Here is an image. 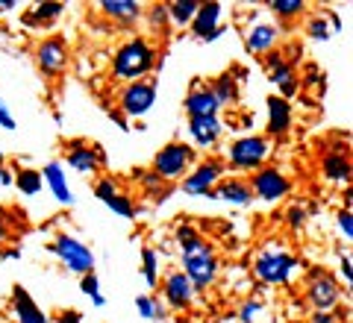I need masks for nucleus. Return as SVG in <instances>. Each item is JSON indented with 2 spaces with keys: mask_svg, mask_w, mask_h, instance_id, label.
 I'll return each mask as SVG.
<instances>
[{
  "mask_svg": "<svg viewBox=\"0 0 353 323\" xmlns=\"http://www.w3.org/2000/svg\"><path fill=\"white\" fill-rule=\"evenodd\" d=\"M159 65V53L148 39H130L115 50L112 76L115 80H148V74Z\"/></svg>",
  "mask_w": 353,
  "mask_h": 323,
  "instance_id": "f257e3e1",
  "label": "nucleus"
},
{
  "mask_svg": "<svg viewBox=\"0 0 353 323\" xmlns=\"http://www.w3.org/2000/svg\"><path fill=\"white\" fill-rule=\"evenodd\" d=\"M297 273V259L285 244H265V247L253 256V276L265 285H289Z\"/></svg>",
  "mask_w": 353,
  "mask_h": 323,
  "instance_id": "f03ea898",
  "label": "nucleus"
},
{
  "mask_svg": "<svg viewBox=\"0 0 353 323\" xmlns=\"http://www.w3.org/2000/svg\"><path fill=\"white\" fill-rule=\"evenodd\" d=\"M180 262H183L185 280L194 288H209L218 280V256L206 238H197L194 244L180 247Z\"/></svg>",
  "mask_w": 353,
  "mask_h": 323,
  "instance_id": "7ed1b4c3",
  "label": "nucleus"
},
{
  "mask_svg": "<svg viewBox=\"0 0 353 323\" xmlns=\"http://www.w3.org/2000/svg\"><path fill=\"white\" fill-rule=\"evenodd\" d=\"M271 156V138L268 136H245L236 138L227 150V162L236 171H259Z\"/></svg>",
  "mask_w": 353,
  "mask_h": 323,
  "instance_id": "20e7f679",
  "label": "nucleus"
},
{
  "mask_svg": "<svg viewBox=\"0 0 353 323\" xmlns=\"http://www.w3.org/2000/svg\"><path fill=\"white\" fill-rule=\"evenodd\" d=\"M194 162V150L192 144L185 141H171L153 156V174L159 176L162 183H171V180H180L189 171V165Z\"/></svg>",
  "mask_w": 353,
  "mask_h": 323,
  "instance_id": "39448f33",
  "label": "nucleus"
},
{
  "mask_svg": "<svg viewBox=\"0 0 353 323\" xmlns=\"http://www.w3.org/2000/svg\"><path fill=\"white\" fill-rule=\"evenodd\" d=\"M57 259L68 267V271H74V273H80V276H85V273H92L94 271V256H92V250L85 247V244L80 241V238H74V236H57V241L48 247Z\"/></svg>",
  "mask_w": 353,
  "mask_h": 323,
  "instance_id": "423d86ee",
  "label": "nucleus"
},
{
  "mask_svg": "<svg viewBox=\"0 0 353 323\" xmlns=\"http://www.w3.org/2000/svg\"><path fill=\"white\" fill-rule=\"evenodd\" d=\"M153 103H157V83L153 80H139V83H130L124 92H121V115L124 118H145Z\"/></svg>",
  "mask_w": 353,
  "mask_h": 323,
  "instance_id": "0eeeda50",
  "label": "nucleus"
},
{
  "mask_svg": "<svg viewBox=\"0 0 353 323\" xmlns=\"http://www.w3.org/2000/svg\"><path fill=\"white\" fill-rule=\"evenodd\" d=\"M224 176V162L221 159H203L189 176H183V191L192 197H212V188Z\"/></svg>",
  "mask_w": 353,
  "mask_h": 323,
  "instance_id": "6e6552de",
  "label": "nucleus"
},
{
  "mask_svg": "<svg viewBox=\"0 0 353 323\" xmlns=\"http://www.w3.org/2000/svg\"><path fill=\"white\" fill-rule=\"evenodd\" d=\"M306 300H309V306L318 309V311H333L339 306V300H341L336 276L324 273V271H315L306 282Z\"/></svg>",
  "mask_w": 353,
  "mask_h": 323,
  "instance_id": "1a4fd4ad",
  "label": "nucleus"
},
{
  "mask_svg": "<svg viewBox=\"0 0 353 323\" xmlns=\"http://www.w3.org/2000/svg\"><path fill=\"white\" fill-rule=\"evenodd\" d=\"M159 294H162V303H168L171 309L183 311V309H189L194 303L197 288L185 280L183 271H171V273H165L159 280Z\"/></svg>",
  "mask_w": 353,
  "mask_h": 323,
  "instance_id": "9d476101",
  "label": "nucleus"
},
{
  "mask_svg": "<svg viewBox=\"0 0 353 323\" xmlns=\"http://www.w3.org/2000/svg\"><path fill=\"white\" fill-rule=\"evenodd\" d=\"M248 185H250L253 197L262 200V203H277L280 197H285L292 191V183L285 180L277 168H259Z\"/></svg>",
  "mask_w": 353,
  "mask_h": 323,
  "instance_id": "9b49d317",
  "label": "nucleus"
},
{
  "mask_svg": "<svg viewBox=\"0 0 353 323\" xmlns=\"http://www.w3.org/2000/svg\"><path fill=\"white\" fill-rule=\"evenodd\" d=\"M65 162H68V168H74L77 174H94L103 165V150L97 147V144L74 138V141H68V147H65Z\"/></svg>",
  "mask_w": 353,
  "mask_h": 323,
  "instance_id": "f8f14e48",
  "label": "nucleus"
},
{
  "mask_svg": "<svg viewBox=\"0 0 353 323\" xmlns=\"http://www.w3.org/2000/svg\"><path fill=\"white\" fill-rule=\"evenodd\" d=\"M221 15H224V6L209 0V3H197V12L192 18V36L201 41H215L224 27H221Z\"/></svg>",
  "mask_w": 353,
  "mask_h": 323,
  "instance_id": "ddd939ff",
  "label": "nucleus"
},
{
  "mask_svg": "<svg viewBox=\"0 0 353 323\" xmlns=\"http://www.w3.org/2000/svg\"><path fill=\"white\" fill-rule=\"evenodd\" d=\"M36 62L48 76H59L65 68H68V48H65V41L57 36L44 39L36 48Z\"/></svg>",
  "mask_w": 353,
  "mask_h": 323,
  "instance_id": "4468645a",
  "label": "nucleus"
},
{
  "mask_svg": "<svg viewBox=\"0 0 353 323\" xmlns=\"http://www.w3.org/2000/svg\"><path fill=\"white\" fill-rule=\"evenodd\" d=\"M265 65H268V76H271V83L277 85V97L283 100H292L297 94V88H301V83H297V74L289 62H285L280 53H268V59H265Z\"/></svg>",
  "mask_w": 353,
  "mask_h": 323,
  "instance_id": "2eb2a0df",
  "label": "nucleus"
},
{
  "mask_svg": "<svg viewBox=\"0 0 353 323\" xmlns=\"http://www.w3.org/2000/svg\"><path fill=\"white\" fill-rule=\"evenodd\" d=\"M183 106H185V115H189V118L218 115V109H221V103H218L215 94H212V88H209L206 83H194L189 88V94H185Z\"/></svg>",
  "mask_w": 353,
  "mask_h": 323,
  "instance_id": "dca6fc26",
  "label": "nucleus"
},
{
  "mask_svg": "<svg viewBox=\"0 0 353 323\" xmlns=\"http://www.w3.org/2000/svg\"><path fill=\"white\" fill-rule=\"evenodd\" d=\"M12 309H15L18 323H50L48 315L39 309V303L30 297V291H27L24 285H15L12 288Z\"/></svg>",
  "mask_w": 353,
  "mask_h": 323,
  "instance_id": "f3484780",
  "label": "nucleus"
},
{
  "mask_svg": "<svg viewBox=\"0 0 353 323\" xmlns=\"http://www.w3.org/2000/svg\"><path fill=\"white\" fill-rule=\"evenodd\" d=\"M224 132V124H221L218 115H206V118H189V136L197 147H209L215 144Z\"/></svg>",
  "mask_w": 353,
  "mask_h": 323,
  "instance_id": "a211bd4d",
  "label": "nucleus"
},
{
  "mask_svg": "<svg viewBox=\"0 0 353 323\" xmlns=\"http://www.w3.org/2000/svg\"><path fill=\"white\" fill-rule=\"evenodd\" d=\"M41 180H44V185L50 188V194L57 197L62 206H71V203H74L68 176H65V171H62L59 162H48V165H44V168H41Z\"/></svg>",
  "mask_w": 353,
  "mask_h": 323,
  "instance_id": "6ab92c4d",
  "label": "nucleus"
},
{
  "mask_svg": "<svg viewBox=\"0 0 353 323\" xmlns=\"http://www.w3.org/2000/svg\"><path fill=\"white\" fill-rule=\"evenodd\" d=\"M292 127V103L277 94L268 97V136L283 138Z\"/></svg>",
  "mask_w": 353,
  "mask_h": 323,
  "instance_id": "aec40b11",
  "label": "nucleus"
},
{
  "mask_svg": "<svg viewBox=\"0 0 353 323\" xmlns=\"http://www.w3.org/2000/svg\"><path fill=\"white\" fill-rule=\"evenodd\" d=\"M101 15L115 21V24H121V27H127V24H136V21L141 18V6L136 3V0H103Z\"/></svg>",
  "mask_w": 353,
  "mask_h": 323,
  "instance_id": "412c9836",
  "label": "nucleus"
},
{
  "mask_svg": "<svg viewBox=\"0 0 353 323\" xmlns=\"http://www.w3.org/2000/svg\"><path fill=\"white\" fill-rule=\"evenodd\" d=\"M321 174H324L327 183H341V185H347V183H350V159H347V153H345V150H330V153H324V159H321Z\"/></svg>",
  "mask_w": 353,
  "mask_h": 323,
  "instance_id": "4be33fe9",
  "label": "nucleus"
},
{
  "mask_svg": "<svg viewBox=\"0 0 353 323\" xmlns=\"http://www.w3.org/2000/svg\"><path fill=\"white\" fill-rule=\"evenodd\" d=\"M212 197L224 200L230 206H248L253 200V191H250V185L241 180H224V183H218V188H212Z\"/></svg>",
  "mask_w": 353,
  "mask_h": 323,
  "instance_id": "5701e85b",
  "label": "nucleus"
},
{
  "mask_svg": "<svg viewBox=\"0 0 353 323\" xmlns=\"http://www.w3.org/2000/svg\"><path fill=\"white\" fill-rule=\"evenodd\" d=\"M245 44H248V50L250 53H271V48L277 44V27H271V24H253L248 30V36H245Z\"/></svg>",
  "mask_w": 353,
  "mask_h": 323,
  "instance_id": "b1692460",
  "label": "nucleus"
},
{
  "mask_svg": "<svg viewBox=\"0 0 353 323\" xmlns=\"http://www.w3.org/2000/svg\"><path fill=\"white\" fill-rule=\"evenodd\" d=\"M236 80H239V71H224L221 76H215L212 85H209L221 106H224V103H233V100L239 97V83H236Z\"/></svg>",
  "mask_w": 353,
  "mask_h": 323,
  "instance_id": "393cba45",
  "label": "nucleus"
},
{
  "mask_svg": "<svg viewBox=\"0 0 353 323\" xmlns=\"http://www.w3.org/2000/svg\"><path fill=\"white\" fill-rule=\"evenodd\" d=\"M165 12H168V21H174L176 27H185L192 24L197 12V0H171V3H165Z\"/></svg>",
  "mask_w": 353,
  "mask_h": 323,
  "instance_id": "a878e982",
  "label": "nucleus"
},
{
  "mask_svg": "<svg viewBox=\"0 0 353 323\" xmlns=\"http://www.w3.org/2000/svg\"><path fill=\"white\" fill-rule=\"evenodd\" d=\"M15 185L18 191L24 197H39L41 188H44V180H41V171H32V168H24L15 174Z\"/></svg>",
  "mask_w": 353,
  "mask_h": 323,
  "instance_id": "bb28decb",
  "label": "nucleus"
},
{
  "mask_svg": "<svg viewBox=\"0 0 353 323\" xmlns=\"http://www.w3.org/2000/svg\"><path fill=\"white\" fill-rule=\"evenodd\" d=\"M271 309L262 303V300H248L239 309V323H268Z\"/></svg>",
  "mask_w": 353,
  "mask_h": 323,
  "instance_id": "cd10ccee",
  "label": "nucleus"
},
{
  "mask_svg": "<svg viewBox=\"0 0 353 323\" xmlns=\"http://www.w3.org/2000/svg\"><path fill=\"white\" fill-rule=\"evenodd\" d=\"M141 276L148 288H159V256L153 247H141Z\"/></svg>",
  "mask_w": 353,
  "mask_h": 323,
  "instance_id": "c85d7f7f",
  "label": "nucleus"
},
{
  "mask_svg": "<svg viewBox=\"0 0 353 323\" xmlns=\"http://www.w3.org/2000/svg\"><path fill=\"white\" fill-rule=\"evenodd\" d=\"M65 12V3H39L32 12L24 18V24H48V21H57Z\"/></svg>",
  "mask_w": 353,
  "mask_h": 323,
  "instance_id": "c756f323",
  "label": "nucleus"
},
{
  "mask_svg": "<svg viewBox=\"0 0 353 323\" xmlns=\"http://www.w3.org/2000/svg\"><path fill=\"white\" fill-rule=\"evenodd\" d=\"M80 291L92 297V303H94L97 309L106 306V297L101 294V280H97V271H92V273L83 276V280H80Z\"/></svg>",
  "mask_w": 353,
  "mask_h": 323,
  "instance_id": "7c9ffc66",
  "label": "nucleus"
},
{
  "mask_svg": "<svg viewBox=\"0 0 353 323\" xmlns=\"http://www.w3.org/2000/svg\"><path fill=\"white\" fill-rule=\"evenodd\" d=\"M268 9H274L280 18H297L301 12H306V3L303 0H271Z\"/></svg>",
  "mask_w": 353,
  "mask_h": 323,
  "instance_id": "2f4dec72",
  "label": "nucleus"
},
{
  "mask_svg": "<svg viewBox=\"0 0 353 323\" xmlns=\"http://www.w3.org/2000/svg\"><path fill=\"white\" fill-rule=\"evenodd\" d=\"M136 309H139V315L145 320H159L162 317V303H157L150 294H139L136 297Z\"/></svg>",
  "mask_w": 353,
  "mask_h": 323,
  "instance_id": "473e14b6",
  "label": "nucleus"
},
{
  "mask_svg": "<svg viewBox=\"0 0 353 323\" xmlns=\"http://www.w3.org/2000/svg\"><path fill=\"white\" fill-rule=\"evenodd\" d=\"M106 206L112 209L115 215L127 218V220H132V218H136V206H132V200H130L127 194H121V191H118L115 197H109V200H106Z\"/></svg>",
  "mask_w": 353,
  "mask_h": 323,
  "instance_id": "72a5a7b5",
  "label": "nucleus"
},
{
  "mask_svg": "<svg viewBox=\"0 0 353 323\" xmlns=\"http://www.w3.org/2000/svg\"><path fill=\"white\" fill-rule=\"evenodd\" d=\"M306 32H309V36H312L315 41H327L330 36H333V30H330V21H327V15H315V18H309Z\"/></svg>",
  "mask_w": 353,
  "mask_h": 323,
  "instance_id": "f704fd0d",
  "label": "nucleus"
},
{
  "mask_svg": "<svg viewBox=\"0 0 353 323\" xmlns=\"http://www.w3.org/2000/svg\"><path fill=\"white\" fill-rule=\"evenodd\" d=\"M94 194H97V200H103V203H106L109 197H115L118 194V185H115L112 176H101V180L94 183Z\"/></svg>",
  "mask_w": 353,
  "mask_h": 323,
  "instance_id": "c9c22d12",
  "label": "nucleus"
},
{
  "mask_svg": "<svg viewBox=\"0 0 353 323\" xmlns=\"http://www.w3.org/2000/svg\"><path fill=\"white\" fill-rule=\"evenodd\" d=\"M197 238H201L197 227H192V224H180V227H176V244H180V247H185V244H194Z\"/></svg>",
  "mask_w": 353,
  "mask_h": 323,
  "instance_id": "e433bc0d",
  "label": "nucleus"
},
{
  "mask_svg": "<svg viewBox=\"0 0 353 323\" xmlns=\"http://www.w3.org/2000/svg\"><path fill=\"white\" fill-rule=\"evenodd\" d=\"M339 229H341V236H345L347 241L353 238V218H350V209H341V211H339Z\"/></svg>",
  "mask_w": 353,
  "mask_h": 323,
  "instance_id": "4c0bfd02",
  "label": "nucleus"
},
{
  "mask_svg": "<svg viewBox=\"0 0 353 323\" xmlns=\"http://www.w3.org/2000/svg\"><path fill=\"white\" fill-rule=\"evenodd\" d=\"M289 224H292V229H301L303 224H306V211L303 209H289Z\"/></svg>",
  "mask_w": 353,
  "mask_h": 323,
  "instance_id": "58836bf2",
  "label": "nucleus"
},
{
  "mask_svg": "<svg viewBox=\"0 0 353 323\" xmlns=\"http://www.w3.org/2000/svg\"><path fill=\"white\" fill-rule=\"evenodd\" d=\"M57 323H83V315L80 311H74V309H65L57 315Z\"/></svg>",
  "mask_w": 353,
  "mask_h": 323,
  "instance_id": "ea45409f",
  "label": "nucleus"
},
{
  "mask_svg": "<svg viewBox=\"0 0 353 323\" xmlns=\"http://www.w3.org/2000/svg\"><path fill=\"white\" fill-rule=\"evenodd\" d=\"M0 127L9 129V132H12V129L18 127V124H15V118L9 115V109H6V106H0Z\"/></svg>",
  "mask_w": 353,
  "mask_h": 323,
  "instance_id": "a19ab883",
  "label": "nucleus"
},
{
  "mask_svg": "<svg viewBox=\"0 0 353 323\" xmlns=\"http://www.w3.org/2000/svg\"><path fill=\"white\" fill-rule=\"evenodd\" d=\"M9 185H15V174L6 165H0V188H9Z\"/></svg>",
  "mask_w": 353,
  "mask_h": 323,
  "instance_id": "79ce46f5",
  "label": "nucleus"
},
{
  "mask_svg": "<svg viewBox=\"0 0 353 323\" xmlns=\"http://www.w3.org/2000/svg\"><path fill=\"white\" fill-rule=\"evenodd\" d=\"M153 24H162V21H168V12H165V3H159V6H153V12L148 15Z\"/></svg>",
  "mask_w": 353,
  "mask_h": 323,
  "instance_id": "37998d69",
  "label": "nucleus"
},
{
  "mask_svg": "<svg viewBox=\"0 0 353 323\" xmlns=\"http://www.w3.org/2000/svg\"><path fill=\"white\" fill-rule=\"evenodd\" d=\"M341 276H345V282L353 280V271H350V253H341Z\"/></svg>",
  "mask_w": 353,
  "mask_h": 323,
  "instance_id": "c03bdc74",
  "label": "nucleus"
},
{
  "mask_svg": "<svg viewBox=\"0 0 353 323\" xmlns=\"http://www.w3.org/2000/svg\"><path fill=\"white\" fill-rule=\"evenodd\" d=\"M312 323H336V317L330 311H318V315H312Z\"/></svg>",
  "mask_w": 353,
  "mask_h": 323,
  "instance_id": "a18cd8bd",
  "label": "nucleus"
},
{
  "mask_svg": "<svg viewBox=\"0 0 353 323\" xmlns=\"http://www.w3.org/2000/svg\"><path fill=\"white\" fill-rule=\"evenodd\" d=\"M18 3H15V0H0V12H3V9H15Z\"/></svg>",
  "mask_w": 353,
  "mask_h": 323,
  "instance_id": "49530a36",
  "label": "nucleus"
},
{
  "mask_svg": "<svg viewBox=\"0 0 353 323\" xmlns=\"http://www.w3.org/2000/svg\"><path fill=\"white\" fill-rule=\"evenodd\" d=\"M6 238V220H3V215H0V241Z\"/></svg>",
  "mask_w": 353,
  "mask_h": 323,
  "instance_id": "de8ad7c7",
  "label": "nucleus"
},
{
  "mask_svg": "<svg viewBox=\"0 0 353 323\" xmlns=\"http://www.w3.org/2000/svg\"><path fill=\"white\" fill-rule=\"evenodd\" d=\"M0 165H3V150H0Z\"/></svg>",
  "mask_w": 353,
  "mask_h": 323,
  "instance_id": "09e8293b",
  "label": "nucleus"
},
{
  "mask_svg": "<svg viewBox=\"0 0 353 323\" xmlns=\"http://www.w3.org/2000/svg\"><path fill=\"white\" fill-rule=\"evenodd\" d=\"M0 106H6V103H3V100H0Z\"/></svg>",
  "mask_w": 353,
  "mask_h": 323,
  "instance_id": "8fccbe9b",
  "label": "nucleus"
}]
</instances>
